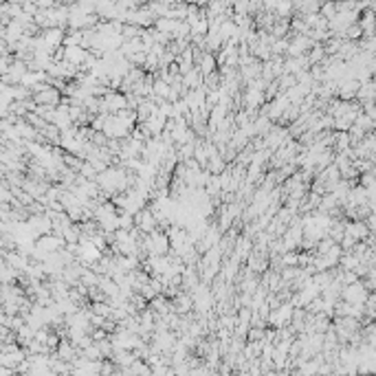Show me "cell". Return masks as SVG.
Instances as JSON below:
<instances>
[{"mask_svg": "<svg viewBox=\"0 0 376 376\" xmlns=\"http://www.w3.org/2000/svg\"><path fill=\"white\" fill-rule=\"evenodd\" d=\"M33 102H36L38 106H58L60 95H58V90H51V88H44L42 92H38V95H33Z\"/></svg>", "mask_w": 376, "mask_h": 376, "instance_id": "6da1fadb", "label": "cell"}]
</instances>
